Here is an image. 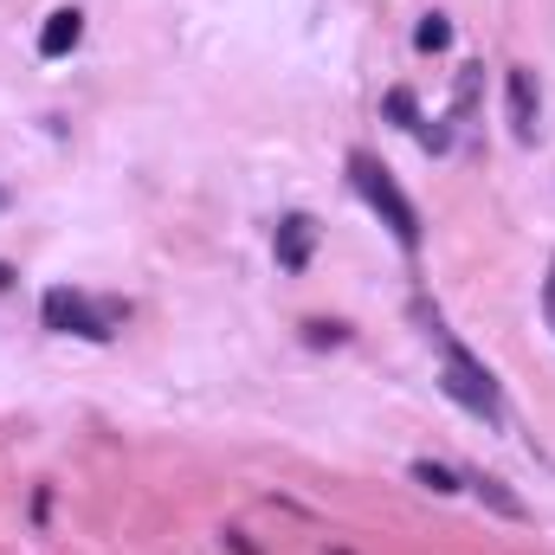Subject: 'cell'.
I'll use <instances>...</instances> for the list:
<instances>
[{
    "label": "cell",
    "mask_w": 555,
    "mask_h": 555,
    "mask_svg": "<svg viewBox=\"0 0 555 555\" xmlns=\"http://www.w3.org/2000/svg\"><path fill=\"white\" fill-rule=\"evenodd\" d=\"M420 323H426V336H433V343L446 349V375H439V382H446V395H452V401H459L465 414H478L485 426H504V395H498L491 369H485V362H478L472 349H459V343L446 336L439 310H426V304H420Z\"/></svg>",
    "instance_id": "1"
},
{
    "label": "cell",
    "mask_w": 555,
    "mask_h": 555,
    "mask_svg": "<svg viewBox=\"0 0 555 555\" xmlns=\"http://www.w3.org/2000/svg\"><path fill=\"white\" fill-rule=\"evenodd\" d=\"M349 175H356L362 201H369V207L382 214V227H388V233L401 240V253H414V246H420V214H414V201H408V194L395 188V175H388V168H382L375 155H362V149L349 155Z\"/></svg>",
    "instance_id": "2"
},
{
    "label": "cell",
    "mask_w": 555,
    "mask_h": 555,
    "mask_svg": "<svg viewBox=\"0 0 555 555\" xmlns=\"http://www.w3.org/2000/svg\"><path fill=\"white\" fill-rule=\"evenodd\" d=\"M46 330H59V336H85V343H104L111 336V317L104 310H91L78 291H46Z\"/></svg>",
    "instance_id": "3"
},
{
    "label": "cell",
    "mask_w": 555,
    "mask_h": 555,
    "mask_svg": "<svg viewBox=\"0 0 555 555\" xmlns=\"http://www.w3.org/2000/svg\"><path fill=\"white\" fill-rule=\"evenodd\" d=\"M272 253H278V266H284V272H304V266H310V253H317V220H310V214H284V220H278Z\"/></svg>",
    "instance_id": "4"
},
{
    "label": "cell",
    "mask_w": 555,
    "mask_h": 555,
    "mask_svg": "<svg viewBox=\"0 0 555 555\" xmlns=\"http://www.w3.org/2000/svg\"><path fill=\"white\" fill-rule=\"evenodd\" d=\"M78 39H85V13H78V7L46 13V26H39V59H65Z\"/></svg>",
    "instance_id": "5"
},
{
    "label": "cell",
    "mask_w": 555,
    "mask_h": 555,
    "mask_svg": "<svg viewBox=\"0 0 555 555\" xmlns=\"http://www.w3.org/2000/svg\"><path fill=\"white\" fill-rule=\"evenodd\" d=\"M537 78L524 72V65H511V130H517V142H537Z\"/></svg>",
    "instance_id": "6"
},
{
    "label": "cell",
    "mask_w": 555,
    "mask_h": 555,
    "mask_svg": "<svg viewBox=\"0 0 555 555\" xmlns=\"http://www.w3.org/2000/svg\"><path fill=\"white\" fill-rule=\"evenodd\" d=\"M465 485H472V491H478V504H491L498 517H511V524H524V517H530V511H524V498H517L504 478H485V472H472Z\"/></svg>",
    "instance_id": "7"
},
{
    "label": "cell",
    "mask_w": 555,
    "mask_h": 555,
    "mask_svg": "<svg viewBox=\"0 0 555 555\" xmlns=\"http://www.w3.org/2000/svg\"><path fill=\"white\" fill-rule=\"evenodd\" d=\"M414 485H426V491H439V498H446V491H459L465 478H459V472H446V465H433V459H414Z\"/></svg>",
    "instance_id": "8"
},
{
    "label": "cell",
    "mask_w": 555,
    "mask_h": 555,
    "mask_svg": "<svg viewBox=\"0 0 555 555\" xmlns=\"http://www.w3.org/2000/svg\"><path fill=\"white\" fill-rule=\"evenodd\" d=\"M382 111H388V124H401V130H420L414 91H388V98H382Z\"/></svg>",
    "instance_id": "9"
},
{
    "label": "cell",
    "mask_w": 555,
    "mask_h": 555,
    "mask_svg": "<svg viewBox=\"0 0 555 555\" xmlns=\"http://www.w3.org/2000/svg\"><path fill=\"white\" fill-rule=\"evenodd\" d=\"M414 46H420V52H446V46H452V26H446L439 13H426V20H420V33H414Z\"/></svg>",
    "instance_id": "10"
},
{
    "label": "cell",
    "mask_w": 555,
    "mask_h": 555,
    "mask_svg": "<svg viewBox=\"0 0 555 555\" xmlns=\"http://www.w3.org/2000/svg\"><path fill=\"white\" fill-rule=\"evenodd\" d=\"M472 111H478V65L459 72V98H452V117H459V124H465Z\"/></svg>",
    "instance_id": "11"
},
{
    "label": "cell",
    "mask_w": 555,
    "mask_h": 555,
    "mask_svg": "<svg viewBox=\"0 0 555 555\" xmlns=\"http://www.w3.org/2000/svg\"><path fill=\"white\" fill-rule=\"evenodd\" d=\"M7 284H13V272H7V266H0V291H7Z\"/></svg>",
    "instance_id": "12"
},
{
    "label": "cell",
    "mask_w": 555,
    "mask_h": 555,
    "mask_svg": "<svg viewBox=\"0 0 555 555\" xmlns=\"http://www.w3.org/2000/svg\"><path fill=\"white\" fill-rule=\"evenodd\" d=\"M550 297H555V278H550Z\"/></svg>",
    "instance_id": "13"
}]
</instances>
